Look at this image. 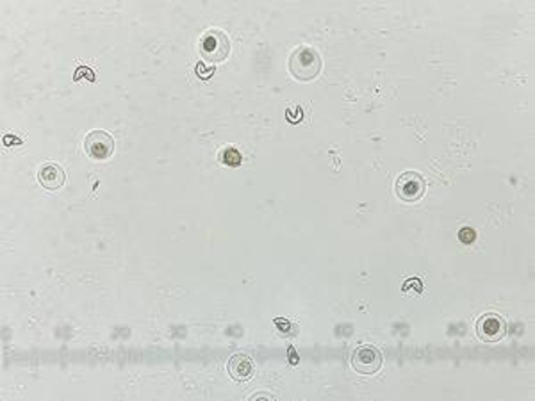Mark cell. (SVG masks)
<instances>
[{
    "instance_id": "obj_1",
    "label": "cell",
    "mask_w": 535,
    "mask_h": 401,
    "mask_svg": "<svg viewBox=\"0 0 535 401\" xmlns=\"http://www.w3.org/2000/svg\"><path fill=\"white\" fill-rule=\"evenodd\" d=\"M321 55L312 47H305V45L296 48L289 57V71L296 80H302V83L316 79L321 71Z\"/></svg>"
},
{
    "instance_id": "obj_2",
    "label": "cell",
    "mask_w": 535,
    "mask_h": 401,
    "mask_svg": "<svg viewBox=\"0 0 535 401\" xmlns=\"http://www.w3.org/2000/svg\"><path fill=\"white\" fill-rule=\"evenodd\" d=\"M228 52H230V41L225 32L218 31V29H211L205 32L200 41V55L205 63H221L228 57Z\"/></svg>"
},
{
    "instance_id": "obj_3",
    "label": "cell",
    "mask_w": 535,
    "mask_h": 401,
    "mask_svg": "<svg viewBox=\"0 0 535 401\" xmlns=\"http://www.w3.org/2000/svg\"><path fill=\"white\" fill-rule=\"evenodd\" d=\"M425 178L417 171H403L396 178V182H394V193H396V197L401 202H409V204L422 200V197L425 195Z\"/></svg>"
},
{
    "instance_id": "obj_4",
    "label": "cell",
    "mask_w": 535,
    "mask_h": 401,
    "mask_svg": "<svg viewBox=\"0 0 535 401\" xmlns=\"http://www.w3.org/2000/svg\"><path fill=\"white\" fill-rule=\"evenodd\" d=\"M382 351L371 344H362L352 353V366L361 374H375L382 367Z\"/></svg>"
},
{
    "instance_id": "obj_5",
    "label": "cell",
    "mask_w": 535,
    "mask_h": 401,
    "mask_svg": "<svg viewBox=\"0 0 535 401\" xmlns=\"http://www.w3.org/2000/svg\"><path fill=\"white\" fill-rule=\"evenodd\" d=\"M84 150L91 159L102 161L114 152V138L106 130H91L84 139Z\"/></svg>"
},
{
    "instance_id": "obj_6",
    "label": "cell",
    "mask_w": 535,
    "mask_h": 401,
    "mask_svg": "<svg viewBox=\"0 0 535 401\" xmlns=\"http://www.w3.org/2000/svg\"><path fill=\"white\" fill-rule=\"evenodd\" d=\"M476 334L484 342H498L507 334V321L500 314L489 312L476 321Z\"/></svg>"
},
{
    "instance_id": "obj_7",
    "label": "cell",
    "mask_w": 535,
    "mask_h": 401,
    "mask_svg": "<svg viewBox=\"0 0 535 401\" xmlns=\"http://www.w3.org/2000/svg\"><path fill=\"white\" fill-rule=\"evenodd\" d=\"M38 181L48 191H57L60 188H63L64 181H67V175H64L63 168L55 162H45L43 166H40L38 169Z\"/></svg>"
},
{
    "instance_id": "obj_8",
    "label": "cell",
    "mask_w": 535,
    "mask_h": 401,
    "mask_svg": "<svg viewBox=\"0 0 535 401\" xmlns=\"http://www.w3.org/2000/svg\"><path fill=\"white\" fill-rule=\"evenodd\" d=\"M228 374L236 381H246L253 377V362L244 353H234L228 358Z\"/></svg>"
},
{
    "instance_id": "obj_9",
    "label": "cell",
    "mask_w": 535,
    "mask_h": 401,
    "mask_svg": "<svg viewBox=\"0 0 535 401\" xmlns=\"http://www.w3.org/2000/svg\"><path fill=\"white\" fill-rule=\"evenodd\" d=\"M221 161L228 166H239L241 164V154L236 148H227L221 154Z\"/></svg>"
},
{
    "instance_id": "obj_10",
    "label": "cell",
    "mask_w": 535,
    "mask_h": 401,
    "mask_svg": "<svg viewBox=\"0 0 535 401\" xmlns=\"http://www.w3.org/2000/svg\"><path fill=\"white\" fill-rule=\"evenodd\" d=\"M81 77H86L90 83H95V80H97V75H95V71L88 66H79L77 70H75L74 80H79Z\"/></svg>"
},
{
    "instance_id": "obj_11",
    "label": "cell",
    "mask_w": 535,
    "mask_h": 401,
    "mask_svg": "<svg viewBox=\"0 0 535 401\" xmlns=\"http://www.w3.org/2000/svg\"><path fill=\"white\" fill-rule=\"evenodd\" d=\"M302 107L300 106H289L288 111H286V118H288V122L291 123H300L302 122Z\"/></svg>"
},
{
    "instance_id": "obj_12",
    "label": "cell",
    "mask_w": 535,
    "mask_h": 401,
    "mask_svg": "<svg viewBox=\"0 0 535 401\" xmlns=\"http://www.w3.org/2000/svg\"><path fill=\"white\" fill-rule=\"evenodd\" d=\"M459 239L464 244L473 243V241H475V230H473V228H462L461 232H459Z\"/></svg>"
},
{
    "instance_id": "obj_13",
    "label": "cell",
    "mask_w": 535,
    "mask_h": 401,
    "mask_svg": "<svg viewBox=\"0 0 535 401\" xmlns=\"http://www.w3.org/2000/svg\"><path fill=\"white\" fill-rule=\"evenodd\" d=\"M197 73L198 75H200V77H202V79H209V77H211V75H213V68H211V70H204V64H198V66H197Z\"/></svg>"
},
{
    "instance_id": "obj_14",
    "label": "cell",
    "mask_w": 535,
    "mask_h": 401,
    "mask_svg": "<svg viewBox=\"0 0 535 401\" xmlns=\"http://www.w3.org/2000/svg\"><path fill=\"white\" fill-rule=\"evenodd\" d=\"M6 143H16V145H22L20 139H16V138H11V136H6L4 138Z\"/></svg>"
}]
</instances>
